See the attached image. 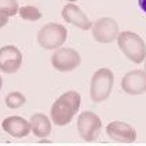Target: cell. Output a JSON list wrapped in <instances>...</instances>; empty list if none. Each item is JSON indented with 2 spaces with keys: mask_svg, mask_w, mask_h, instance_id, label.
<instances>
[{
  "mask_svg": "<svg viewBox=\"0 0 146 146\" xmlns=\"http://www.w3.org/2000/svg\"><path fill=\"white\" fill-rule=\"evenodd\" d=\"M40 142H41V143H48L50 141H48V139H46V138H43V139H40Z\"/></svg>",
  "mask_w": 146,
  "mask_h": 146,
  "instance_id": "obj_19",
  "label": "cell"
},
{
  "mask_svg": "<svg viewBox=\"0 0 146 146\" xmlns=\"http://www.w3.org/2000/svg\"><path fill=\"white\" fill-rule=\"evenodd\" d=\"M65 1H69V3H74V1H77V0H65Z\"/></svg>",
  "mask_w": 146,
  "mask_h": 146,
  "instance_id": "obj_21",
  "label": "cell"
},
{
  "mask_svg": "<svg viewBox=\"0 0 146 146\" xmlns=\"http://www.w3.org/2000/svg\"><path fill=\"white\" fill-rule=\"evenodd\" d=\"M145 72H146V62H145Z\"/></svg>",
  "mask_w": 146,
  "mask_h": 146,
  "instance_id": "obj_22",
  "label": "cell"
},
{
  "mask_svg": "<svg viewBox=\"0 0 146 146\" xmlns=\"http://www.w3.org/2000/svg\"><path fill=\"white\" fill-rule=\"evenodd\" d=\"M1 128L14 138H25L31 131V124L21 116H10L3 120Z\"/></svg>",
  "mask_w": 146,
  "mask_h": 146,
  "instance_id": "obj_12",
  "label": "cell"
},
{
  "mask_svg": "<svg viewBox=\"0 0 146 146\" xmlns=\"http://www.w3.org/2000/svg\"><path fill=\"white\" fill-rule=\"evenodd\" d=\"M18 15L25 21H39L41 18V13L39 8L33 7V6H22L18 10Z\"/></svg>",
  "mask_w": 146,
  "mask_h": 146,
  "instance_id": "obj_14",
  "label": "cell"
},
{
  "mask_svg": "<svg viewBox=\"0 0 146 146\" xmlns=\"http://www.w3.org/2000/svg\"><path fill=\"white\" fill-rule=\"evenodd\" d=\"M117 44L123 54L134 64H142L146 58V44L143 39L134 32L124 31L117 35Z\"/></svg>",
  "mask_w": 146,
  "mask_h": 146,
  "instance_id": "obj_2",
  "label": "cell"
},
{
  "mask_svg": "<svg viewBox=\"0 0 146 146\" xmlns=\"http://www.w3.org/2000/svg\"><path fill=\"white\" fill-rule=\"evenodd\" d=\"M18 1L17 0H0V13H4L8 17L18 14Z\"/></svg>",
  "mask_w": 146,
  "mask_h": 146,
  "instance_id": "obj_16",
  "label": "cell"
},
{
  "mask_svg": "<svg viewBox=\"0 0 146 146\" xmlns=\"http://www.w3.org/2000/svg\"><path fill=\"white\" fill-rule=\"evenodd\" d=\"M8 18H10V17H8L7 14L0 13V29H1V28H4V26L8 24Z\"/></svg>",
  "mask_w": 146,
  "mask_h": 146,
  "instance_id": "obj_17",
  "label": "cell"
},
{
  "mask_svg": "<svg viewBox=\"0 0 146 146\" xmlns=\"http://www.w3.org/2000/svg\"><path fill=\"white\" fill-rule=\"evenodd\" d=\"M81 64L80 54L74 48L61 47L51 55V65L58 72H70Z\"/></svg>",
  "mask_w": 146,
  "mask_h": 146,
  "instance_id": "obj_6",
  "label": "cell"
},
{
  "mask_svg": "<svg viewBox=\"0 0 146 146\" xmlns=\"http://www.w3.org/2000/svg\"><path fill=\"white\" fill-rule=\"evenodd\" d=\"M25 102H26L25 95L18 91H13V92L7 94V97H6V105L10 109H18V108L24 106Z\"/></svg>",
  "mask_w": 146,
  "mask_h": 146,
  "instance_id": "obj_15",
  "label": "cell"
},
{
  "mask_svg": "<svg viewBox=\"0 0 146 146\" xmlns=\"http://www.w3.org/2000/svg\"><path fill=\"white\" fill-rule=\"evenodd\" d=\"M62 18L68 24L77 26L81 31H88L92 28V22L88 19V17L84 14V11L79 6L69 3L62 8Z\"/></svg>",
  "mask_w": 146,
  "mask_h": 146,
  "instance_id": "obj_11",
  "label": "cell"
},
{
  "mask_svg": "<svg viewBox=\"0 0 146 146\" xmlns=\"http://www.w3.org/2000/svg\"><path fill=\"white\" fill-rule=\"evenodd\" d=\"M121 88L128 95H142L146 92V72L131 70L125 73L121 80Z\"/></svg>",
  "mask_w": 146,
  "mask_h": 146,
  "instance_id": "obj_9",
  "label": "cell"
},
{
  "mask_svg": "<svg viewBox=\"0 0 146 146\" xmlns=\"http://www.w3.org/2000/svg\"><path fill=\"white\" fill-rule=\"evenodd\" d=\"M22 65V52L13 44L0 48V70L4 73H15Z\"/></svg>",
  "mask_w": 146,
  "mask_h": 146,
  "instance_id": "obj_8",
  "label": "cell"
},
{
  "mask_svg": "<svg viewBox=\"0 0 146 146\" xmlns=\"http://www.w3.org/2000/svg\"><path fill=\"white\" fill-rule=\"evenodd\" d=\"M106 134L110 139L121 143H132L137 139V131L130 125L128 123L124 121H112L106 127Z\"/></svg>",
  "mask_w": 146,
  "mask_h": 146,
  "instance_id": "obj_10",
  "label": "cell"
},
{
  "mask_svg": "<svg viewBox=\"0 0 146 146\" xmlns=\"http://www.w3.org/2000/svg\"><path fill=\"white\" fill-rule=\"evenodd\" d=\"M31 130L37 138H47L51 134V121L50 119L43 113H35L31 117Z\"/></svg>",
  "mask_w": 146,
  "mask_h": 146,
  "instance_id": "obj_13",
  "label": "cell"
},
{
  "mask_svg": "<svg viewBox=\"0 0 146 146\" xmlns=\"http://www.w3.org/2000/svg\"><path fill=\"white\" fill-rule=\"evenodd\" d=\"M92 36L95 41L102 43V44H109L117 39L119 35V25L113 18L104 17L99 18L95 22H92Z\"/></svg>",
  "mask_w": 146,
  "mask_h": 146,
  "instance_id": "obj_7",
  "label": "cell"
},
{
  "mask_svg": "<svg viewBox=\"0 0 146 146\" xmlns=\"http://www.w3.org/2000/svg\"><path fill=\"white\" fill-rule=\"evenodd\" d=\"M80 105L81 95L77 91L70 90L64 92L51 106L50 114H51L52 123L58 127L69 124L74 117V114L77 113V110L80 109Z\"/></svg>",
  "mask_w": 146,
  "mask_h": 146,
  "instance_id": "obj_1",
  "label": "cell"
},
{
  "mask_svg": "<svg viewBox=\"0 0 146 146\" xmlns=\"http://www.w3.org/2000/svg\"><path fill=\"white\" fill-rule=\"evenodd\" d=\"M102 128V121L99 116L94 112L86 110L79 114L77 117V131L79 135L84 139L86 142H94L97 141L98 135Z\"/></svg>",
  "mask_w": 146,
  "mask_h": 146,
  "instance_id": "obj_5",
  "label": "cell"
},
{
  "mask_svg": "<svg viewBox=\"0 0 146 146\" xmlns=\"http://www.w3.org/2000/svg\"><path fill=\"white\" fill-rule=\"evenodd\" d=\"M68 39V31L64 25L50 22L37 33V43L44 50H58Z\"/></svg>",
  "mask_w": 146,
  "mask_h": 146,
  "instance_id": "obj_4",
  "label": "cell"
},
{
  "mask_svg": "<svg viewBox=\"0 0 146 146\" xmlns=\"http://www.w3.org/2000/svg\"><path fill=\"white\" fill-rule=\"evenodd\" d=\"M138 4H139V8L146 13V0H138Z\"/></svg>",
  "mask_w": 146,
  "mask_h": 146,
  "instance_id": "obj_18",
  "label": "cell"
},
{
  "mask_svg": "<svg viewBox=\"0 0 146 146\" xmlns=\"http://www.w3.org/2000/svg\"><path fill=\"white\" fill-rule=\"evenodd\" d=\"M114 83V74L109 68H101L99 70L94 73L91 84H90V97L92 99V102L99 104L106 101L112 88H113Z\"/></svg>",
  "mask_w": 146,
  "mask_h": 146,
  "instance_id": "obj_3",
  "label": "cell"
},
{
  "mask_svg": "<svg viewBox=\"0 0 146 146\" xmlns=\"http://www.w3.org/2000/svg\"><path fill=\"white\" fill-rule=\"evenodd\" d=\"M1 87H3V79H1V76H0V90H1Z\"/></svg>",
  "mask_w": 146,
  "mask_h": 146,
  "instance_id": "obj_20",
  "label": "cell"
}]
</instances>
